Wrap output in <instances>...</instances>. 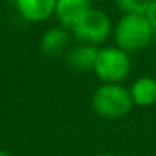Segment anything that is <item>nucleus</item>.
Returning <instances> with one entry per match:
<instances>
[{"label": "nucleus", "instance_id": "nucleus-15", "mask_svg": "<svg viewBox=\"0 0 156 156\" xmlns=\"http://www.w3.org/2000/svg\"><path fill=\"white\" fill-rule=\"evenodd\" d=\"M90 2H91V3H94V2H100V0H90Z\"/></svg>", "mask_w": 156, "mask_h": 156}, {"label": "nucleus", "instance_id": "nucleus-11", "mask_svg": "<svg viewBox=\"0 0 156 156\" xmlns=\"http://www.w3.org/2000/svg\"><path fill=\"white\" fill-rule=\"evenodd\" d=\"M146 17L149 18V21H150V24H152V27L155 29L156 32V2L147 9V12H146Z\"/></svg>", "mask_w": 156, "mask_h": 156}, {"label": "nucleus", "instance_id": "nucleus-7", "mask_svg": "<svg viewBox=\"0 0 156 156\" xmlns=\"http://www.w3.org/2000/svg\"><path fill=\"white\" fill-rule=\"evenodd\" d=\"M56 0H15L18 15L27 23H44L55 15Z\"/></svg>", "mask_w": 156, "mask_h": 156}, {"label": "nucleus", "instance_id": "nucleus-2", "mask_svg": "<svg viewBox=\"0 0 156 156\" xmlns=\"http://www.w3.org/2000/svg\"><path fill=\"white\" fill-rule=\"evenodd\" d=\"M91 108L99 117L115 120L132 111L133 100L129 88L121 83H102L91 97Z\"/></svg>", "mask_w": 156, "mask_h": 156}, {"label": "nucleus", "instance_id": "nucleus-4", "mask_svg": "<svg viewBox=\"0 0 156 156\" xmlns=\"http://www.w3.org/2000/svg\"><path fill=\"white\" fill-rule=\"evenodd\" d=\"M112 30L114 23L111 17L102 9L91 8L70 32L77 43L100 47L112 37Z\"/></svg>", "mask_w": 156, "mask_h": 156}, {"label": "nucleus", "instance_id": "nucleus-8", "mask_svg": "<svg viewBox=\"0 0 156 156\" xmlns=\"http://www.w3.org/2000/svg\"><path fill=\"white\" fill-rule=\"evenodd\" d=\"M71 41V32L56 26V27H49L40 38V50L46 56L50 58H58L68 52Z\"/></svg>", "mask_w": 156, "mask_h": 156}, {"label": "nucleus", "instance_id": "nucleus-9", "mask_svg": "<svg viewBox=\"0 0 156 156\" xmlns=\"http://www.w3.org/2000/svg\"><path fill=\"white\" fill-rule=\"evenodd\" d=\"M133 105L147 108L156 103V79L150 76L138 77L129 88Z\"/></svg>", "mask_w": 156, "mask_h": 156}, {"label": "nucleus", "instance_id": "nucleus-13", "mask_svg": "<svg viewBox=\"0 0 156 156\" xmlns=\"http://www.w3.org/2000/svg\"><path fill=\"white\" fill-rule=\"evenodd\" d=\"M99 156H117V155H114V153H102V155H99Z\"/></svg>", "mask_w": 156, "mask_h": 156}, {"label": "nucleus", "instance_id": "nucleus-12", "mask_svg": "<svg viewBox=\"0 0 156 156\" xmlns=\"http://www.w3.org/2000/svg\"><path fill=\"white\" fill-rule=\"evenodd\" d=\"M0 156H12V155H11L9 152H6V150H2V149H0Z\"/></svg>", "mask_w": 156, "mask_h": 156}, {"label": "nucleus", "instance_id": "nucleus-6", "mask_svg": "<svg viewBox=\"0 0 156 156\" xmlns=\"http://www.w3.org/2000/svg\"><path fill=\"white\" fill-rule=\"evenodd\" d=\"M99 49L100 47H97V46L77 43L76 46H71L68 49V52L65 53V62L70 67V70H73L76 73L94 71Z\"/></svg>", "mask_w": 156, "mask_h": 156}, {"label": "nucleus", "instance_id": "nucleus-3", "mask_svg": "<svg viewBox=\"0 0 156 156\" xmlns=\"http://www.w3.org/2000/svg\"><path fill=\"white\" fill-rule=\"evenodd\" d=\"M132 70L130 55L117 46H105L99 49L94 74L103 83H121Z\"/></svg>", "mask_w": 156, "mask_h": 156}, {"label": "nucleus", "instance_id": "nucleus-14", "mask_svg": "<svg viewBox=\"0 0 156 156\" xmlns=\"http://www.w3.org/2000/svg\"><path fill=\"white\" fill-rule=\"evenodd\" d=\"M6 2H8V3H12V5H14V2H15V0H6Z\"/></svg>", "mask_w": 156, "mask_h": 156}, {"label": "nucleus", "instance_id": "nucleus-10", "mask_svg": "<svg viewBox=\"0 0 156 156\" xmlns=\"http://www.w3.org/2000/svg\"><path fill=\"white\" fill-rule=\"evenodd\" d=\"M156 0H115L118 9L123 14L135 12V14H146L147 9L155 3Z\"/></svg>", "mask_w": 156, "mask_h": 156}, {"label": "nucleus", "instance_id": "nucleus-5", "mask_svg": "<svg viewBox=\"0 0 156 156\" xmlns=\"http://www.w3.org/2000/svg\"><path fill=\"white\" fill-rule=\"evenodd\" d=\"M91 8L90 0H56L53 17L61 27L71 30Z\"/></svg>", "mask_w": 156, "mask_h": 156}, {"label": "nucleus", "instance_id": "nucleus-1", "mask_svg": "<svg viewBox=\"0 0 156 156\" xmlns=\"http://www.w3.org/2000/svg\"><path fill=\"white\" fill-rule=\"evenodd\" d=\"M156 32L152 27L146 14L127 12L123 14L114 24L112 38L117 47L126 53H136L149 47Z\"/></svg>", "mask_w": 156, "mask_h": 156}]
</instances>
